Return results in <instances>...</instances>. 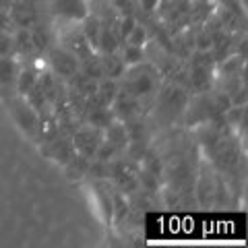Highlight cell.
I'll return each instance as SVG.
<instances>
[{
	"mask_svg": "<svg viewBox=\"0 0 248 248\" xmlns=\"http://www.w3.org/2000/svg\"><path fill=\"white\" fill-rule=\"evenodd\" d=\"M124 93H128L130 97H141L151 93L155 87V73L149 66L133 68V71L124 73Z\"/></svg>",
	"mask_w": 248,
	"mask_h": 248,
	"instance_id": "6da1fadb",
	"label": "cell"
},
{
	"mask_svg": "<svg viewBox=\"0 0 248 248\" xmlns=\"http://www.w3.org/2000/svg\"><path fill=\"white\" fill-rule=\"evenodd\" d=\"M71 141H73V147H75L77 153L83 155V157H87V159H91L93 155H95L99 143L104 141V130L93 128V126L77 128L73 133V137H71Z\"/></svg>",
	"mask_w": 248,
	"mask_h": 248,
	"instance_id": "7a4b0ae2",
	"label": "cell"
},
{
	"mask_svg": "<svg viewBox=\"0 0 248 248\" xmlns=\"http://www.w3.org/2000/svg\"><path fill=\"white\" fill-rule=\"evenodd\" d=\"M52 13L66 21H83L89 15L85 0H50Z\"/></svg>",
	"mask_w": 248,
	"mask_h": 248,
	"instance_id": "3957f363",
	"label": "cell"
},
{
	"mask_svg": "<svg viewBox=\"0 0 248 248\" xmlns=\"http://www.w3.org/2000/svg\"><path fill=\"white\" fill-rule=\"evenodd\" d=\"M110 174L124 192H130L139 186V168L130 161H116L110 166Z\"/></svg>",
	"mask_w": 248,
	"mask_h": 248,
	"instance_id": "277c9868",
	"label": "cell"
},
{
	"mask_svg": "<svg viewBox=\"0 0 248 248\" xmlns=\"http://www.w3.org/2000/svg\"><path fill=\"white\" fill-rule=\"evenodd\" d=\"M13 114H15V120L19 122V126L25 130L29 135H35L40 130V116H37V110L31 108V104L23 102V99H17L13 104Z\"/></svg>",
	"mask_w": 248,
	"mask_h": 248,
	"instance_id": "5b68a950",
	"label": "cell"
},
{
	"mask_svg": "<svg viewBox=\"0 0 248 248\" xmlns=\"http://www.w3.org/2000/svg\"><path fill=\"white\" fill-rule=\"evenodd\" d=\"M79 66H81L79 58H77L75 54H71L68 50L60 48V50L52 52V68L58 77H62V79H71V77L79 71Z\"/></svg>",
	"mask_w": 248,
	"mask_h": 248,
	"instance_id": "8992f818",
	"label": "cell"
},
{
	"mask_svg": "<svg viewBox=\"0 0 248 248\" xmlns=\"http://www.w3.org/2000/svg\"><path fill=\"white\" fill-rule=\"evenodd\" d=\"M62 42H64V50H68L71 54H75L79 60L87 58L91 54V44L87 42V37L83 35V31H68V33L62 35Z\"/></svg>",
	"mask_w": 248,
	"mask_h": 248,
	"instance_id": "52a82bcc",
	"label": "cell"
},
{
	"mask_svg": "<svg viewBox=\"0 0 248 248\" xmlns=\"http://www.w3.org/2000/svg\"><path fill=\"white\" fill-rule=\"evenodd\" d=\"M46 153H48L52 159H56V161H60V164L64 166L66 161L71 159L77 151H75V147H73V141H71V139L52 137V139H50V143H48V147H46Z\"/></svg>",
	"mask_w": 248,
	"mask_h": 248,
	"instance_id": "ba28073f",
	"label": "cell"
},
{
	"mask_svg": "<svg viewBox=\"0 0 248 248\" xmlns=\"http://www.w3.org/2000/svg\"><path fill=\"white\" fill-rule=\"evenodd\" d=\"M110 108H114L112 114L116 116V118H120V120L135 118V116L139 114V102H137V97H130L128 93H118Z\"/></svg>",
	"mask_w": 248,
	"mask_h": 248,
	"instance_id": "9c48e42d",
	"label": "cell"
},
{
	"mask_svg": "<svg viewBox=\"0 0 248 248\" xmlns=\"http://www.w3.org/2000/svg\"><path fill=\"white\" fill-rule=\"evenodd\" d=\"M85 108H87L89 126L104 130V128H108L114 122V114H112V110L108 106H97V104L87 102V104H85Z\"/></svg>",
	"mask_w": 248,
	"mask_h": 248,
	"instance_id": "30bf717a",
	"label": "cell"
},
{
	"mask_svg": "<svg viewBox=\"0 0 248 248\" xmlns=\"http://www.w3.org/2000/svg\"><path fill=\"white\" fill-rule=\"evenodd\" d=\"M99 64H102V73L108 79H120V77L126 73V64L118 52H112V54H102L99 58Z\"/></svg>",
	"mask_w": 248,
	"mask_h": 248,
	"instance_id": "8fae6325",
	"label": "cell"
},
{
	"mask_svg": "<svg viewBox=\"0 0 248 248\" xmlns=\"http://www.w3.org/2000/svg\"><path fill=\"white\" fill-rule=\"evenodd\" d=\"M120 44H122V40H120V35L116 33V29H112V27H102L95 48L102 52V54H112V52H118Z\"/></svg>",
	"mask_w": 248,
	"mask_h": 248,
	"instance_id": "7c38bea8",
	"label": "cell"
},
{
	"mask_svg": "<svg viewBox=\"0 0 248 248\" xmlns=\"http://www.w3.org/2000/svg\"><path fill=\"white\" fill-rule=\"evenodd\" d=\"M104 139L108 143H112L118 151H122L128 145V135L122 122H112L108 128H104Z\"/></svg>",
	"mask_w": 248,
	"mask_h": 248,
	"instance_id": "4fadbf2b",
	"label": "cell"
},
{
	"mask_svg": "<svg viewBox=\"0 0 248 248\" xmlns=\"http://www.w3.org/2000/svg\"><path fill=\"white\" fill-rule=\"evenodd\" d=\"M89 161H91V159L83 157V155H79V153H75L73 157L64 164L68 180H81V178L87 174V170H89Z\"/></svg>",
	"mask_w": 248,
	"mask_h": 248,
	"instance_id": "5bb4252c",
	"label": "cell"
},
{
	"mask_svg": "<svg viewBox=\"0 0 248 248\" xmlns=\"http://www.w3.org/2000/svg\"><path fill=\"white\" fill-rule=\"evenodd\" d=\"M17 62L11 56H0V87H6V85H13L17 81Z\"/></svg>",
	"mask_w": 248,
	"mask_h": 248,
	"instance_id": "9a60e30c",
	"label": "cell"
},
{
	"mask_svg": "<svg viewBox=\"0 0 248 248\" xmlns=\"http://www.w3.org/2000/svg\"><path fill=\"white\" fill-rule=\"evenodd\" d=\"M209 85H211V71H209V66H192L190 87L197 91H207Z\"/></svg>",
	"mask_w": 248,
	"mask_h": 248,
	"instance_id": "2e32d148",
	"label": "cell"
},
{
	"mask_svg": "<svg viewBox=\"0 0 248 248\" xmlns=\"http://www.w3.org/2000/svg\"><path fill=\"white\" fill-rule=\"evenodd\" d=\"M102 21H99L95 15H87V17L83 19V35L87 37V42L91 44V48H95L97 44V37H99V31H102Z\"/></svg>",
	"mask_w": 248,
	"mask_h": 248,
	"instance_id": "e0dca14e",
	"label": "cell"
},
{
	"mask_svg": "<svg viewBox=\"0 0 248 248\" xmlns=\"http://www.w3.org/2000/svg\"><path fill=\"white\" fill-rule=\"evenodd\" d=\"M37 79H40V77H37V73L33 71V68H23V71L17 73V81L15 83H17V89H19V93L23 97L35 87Z\"/></svg>",
	"mask_w": 248,
	"mask_h": 248,
	"instance_id": "ac0fdd59",
	"label": "cell"
},
{
	"mask_svg": "<svg viewBox=\"0 0 248 248\" xmlns=\"http://www.w3.org/2000/svg\"><path fill=\"white\" fill-rule=\"evenodd\" d=\"M13 50H17L19 54H31L33 48V42H31V31L27 27H21L17 35H13Z\"/></svg>",
	"mask_w": 248,
	"mask_h": 248,
	"instance_id": "d6986e66",
	"label": "cell"
},
{
	"mask_svg": "<svg viewBox=\"0 0 248 248\" xmlns=\"http://www.w3.org/2000/svg\"><path fill=\"white\" fill-rule=\"evenodd\" d=\"M122 60H124V64L126 66H137V64H141L143 62V48H139V46H130V44H126L122 48Z\"/></svg>",
	"mask_w": 248,
	"mask_h": 248,
	"instance_id": "ffe728a7",
	"label": "cell"
},
{
	"mask_svg": "<svg viewBox=\"0 0 248 248\" xmlns=\"http://www.w3.org/2000/svg\"><path fill=\"white\" fill-rule=\"evenodd\" d=\"M186 102V95L182 89L178 87H170L164 91V95H161V104H164L166 108H178V106H184Z\"/></svg>",
	"mask_w": 248,
	"mask_h": 248,
	"instance_id": "44dd1931",
	"label": "cell"
},
{
	"mask_svg": "<svg viewBox=\"0 0 248 248\" xmlns=\"http://www.w3.org/2000/svg\"><path fill=\"white\" fill-rule=\"evenodd\" d=\"M116 153H118V149H116L112 143H108L106 139H104V141L99 143V147H97V151H95V155H93V157L99 159V161H106V164H110Z\"/></svg>",
	"mask_w": 248,
	"mask_h": 248,
	"instance_id": "7402d4cb",
	"label": "cell"
},
{
	"mask_svg": "<svg viewBox=\"0 0 248 248\" xmlns=\"http://www.w3.org/2000/svg\"><path fill=\"white\" fill-rule=\"evenodd\" d=\"M145 42H147V31L141 25H135L133 31L126 35V44H130V46H139V48H143Z\"/></svg>",
	"mask_w": 248,
	"mask_h": 248,
	"instance_id": "603a6c76",
	"label": "cell"
},
{
	"mask_svg": "<svg viewBox=\"0 0 248 248\" xmlns=\"http://www.w3.org/2000/svg\"><path fill=\"white\" fill-rule=\"evenodd\" d=\"M126 211H128V203L124 201L122 195H116V197L112 199V215H114V219L120 221L122 217L126 215Z\"/></svg>",
	"mask_w": 248,
	"mask_h": 248,
	"instance_id": "cb8c5ba5",
	"label": "cell"
},
{
	"mask_svg": "<svg viewBox=\"0 0 248 248\" xmlns=\"http://www.w3.org/2000/svg\"><path fill=\"white\" fill-rule=\"evenodd\" d=\"M135 25H137V21H135L133 15H124V17L118 21V31H116V33L120 35V40H126V35L133 31Z\"/></svg>",
	"mask_w": 248,
	"mask_h": 248,
	"instance_id": "d4e9b609",
	"label": "cell"
},
{
	"mask_svg": "<svg viewBox=\"0 0 248 248\" xmlns=\"http://www.w3.org/2000/svg\"><path fill=\"white\" fill-rule=\"evenodd\" d=\"M31 42H33L35 50H46L48 48V33L44 29H33L31 31Z\"/></svg>",
	"mask_w": 248,
	"mask_h": 248,
	"instance_id": "484cf974",
	"label": "cell"
},
{
	"mask_svg": "<svg viewBox=\"0 0 248 248\" xmlns=\"http://www.w3.org/2000/svg\"><path fill=\"white\" fill-rule=\"evenodd\" d=\"M13 46V35L6 31H0V56H11Z\"/></svg>",
	"mask_w": 248,
	"mask_h": 248,
	"instance_id": "4316f807",
	"label": "cell"
},
{
	"mask_svg": "<svg viewBox=\"0 0 248 248\" xmlns=\"http://www.w3.org/2000/svg\"><path fill=\"white\" fill-rule=\"evenodd\" d=\"M133 2L135 0H112L114 9L122 11V15H130V11H133Z\"/></svg>",
	"mask_w": 248,
	"mask_h": 248,
	"instance_id": "83f0119b",
	"label": "cell"
},
{
	"mask_svg": "<svg viewBox=\"0 0 248 248\" xmlns=\"http://www.w3.org/2000/svg\"><path fill=\"white\" fill-rule=\"evenodd\" d=\"M9 23H11L9 11H6V9H0V31H4L6 27H9Z\"/></svg>",
	"mask_w": 248,
	"mask_h": 248,
	"instance_id": "f1b7e54d",
	"label": "cell"
},
{
	"mask_svg": "<svg viewBox=\"0 0 248 248\" xmlns=\"http://www.w3.org/2000/svg\"><path fill=\"white\" fill-rule=\"evenodd\" d=\"M139 2H141V6L145 11H153L155 6L159 4V0H139Z\"/></svg>",
	"mask_w": 248,
	"mask_h": 248,
	"instance_id": "f546056e",
	"label": "cell"
}]
</instances>
